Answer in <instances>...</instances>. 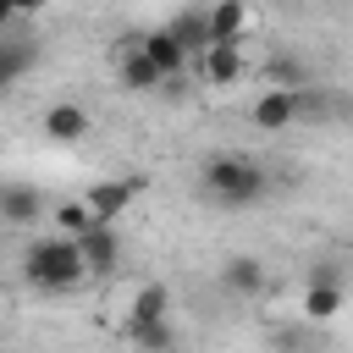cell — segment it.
<instances>
[{
    "label": "cell",
    "mask_w": 353,
    "mask_h": 353,
    "mask_svg": "<svg viewBox=\"0 0 353 353\" xmlns=\"http://www.w3.org/2000/svg\"><path fill=\"white\" fill-rule=\"evenodd\" d=\"M193 66H199V77H204L210 88H237V83L248 77V55H243V44H226V39H215Z\"/></svg>",
    "instance_id": "obj_4"
},
{
    "label": "cell",
    "mask_w": 353,
    "mask_h": 353,
    "mask_svg": "<svg viewBox=\"0 0 353 353\" xmlns=\"http://www.w3.org/2000/svg\"><path fill=\"white\" fill-rule=\"evenodd\" d=\"M138 193H143V176H105V182H94V188L83 193V210H88L94 221H116Z\"/></svg>",
    "instance_id": "obj_6"
},
{
    "label": "cell",
    "mask_w": 353,
    "mask_h": 353,
    "mask_svg": "<svg viewBox=\"0 0 353 353\" xmlns=\"http://www.w3.org/2000/svg\"><path fill=\"white\" fill-rule=\"evenodd\" d=\"M138 50L165 72V77H176V72H188V55H182V44L171 39V28H149V33H138Z\"/></svg>",
    "instance_id": "obj_14"
},
{
    "label": "cell",
    "mask_w": 353,
    "mask_h": 353,
    "mask_svg": "<svg viewBox=\"0 0 353 353\" xmlns=\"http://www.w3.org/2000/svg\"><path fill=\"white\" fill-rule=\"evenodd\" d=\"M44 221V193L33 182H0V226L33 232Z\"/></svg>",
    "instance_id": "obj_7"
},
{
    "label": "cell",
    "mask_w": 353,
    "mask_h": 353,
    "mask_svg": "<svg viewBox=\"0 0 353 353\" xmlns=\"http://www.w3.org/2000/svg\"><path fill=\"white\" fill-rule=\"evenodd\" d=\"M171 314V287L165 281H143L127 303V320H165Z\"/></svg>",
    "instance_id": "obj_17"
},
{
    "label": "cell",
    "mask_w": 353,
    "mask_h": 353,
    "mask_svg": "<svg viewBox=\"0 0 353 353\" xmlns=\"http://www.w3.org/2000/svg\"><path fill=\"white\" fill-rule=\"evenodd\" d=\"M121 336H127L132 353H176L182 347V331H176L171 314L165 320H121Z\"/></svg>",
    "instance_id": "obj_8"
},
{
    "label": "cell",
    "mask_w": 353,
    "mask_h": 353,
    "mask_svg": "<svg viewBox=\"0 0 353 353\" xmlns=\"http://www.w3.org/2000/svg\"><path fill=\"white\" fill-rule=\"evenodd\" d=\"M265 259L259 254H232L226 265H221V287L232 292V298H259L265 292Z\"/></svg>",
    "instance_id": "obj_12"
},
{
    "label": "cell",
    "mask_w": 353,
    "mask_h": 353,
    "mask_svg": "<svg viewBox=\"0 0 353 353\" xmlns=\"http://www.w3.org/2000/svg\"><path fill=\"white\" fill-rule=\"evenodd\" d=\"M204 22H210V44H215V39L243 44L248 28H254V6H248V0H210V6H204Z\"/></svg>",
    "instance_id": "obj_9"
},
{
    "label": "cell",
    "mask_w": 353,
    "mask_h": 353,
    "mask_svg": "<svg viewBox=\"0 0 353 353\" xmlns=\"http://www.w3.org/2000/svg\"><path fill=\"white\" fill-rule=\"evenodd\" d=\"M39 132H44L50 143H77V138L94 132V116H88V105H77V99H55V105L39 110Z\"/></svg>",
    "instance_id": "obj_5"
},
{
    "label": "cell",
    "mask_w": 353,
    "mask_h": 353,
    "mask_svg": "<svg viewBox=\"0 0 353 353\" xmlns=\"http://www.w3.org/2000/svg\"><path fill=\"white\" fill-rule=\"evenodd\" d=\"M39 66V44L33 39H6L0 33V88H11L17 77H28Z\"/></svg>",
    "instance_id": "obj_15"
},
{
    "label": "cell",
    "mask_w": 353,
    "mask_h": 353,
    "mask_svg": "<svg viewBox=\"0 0 353 353\" xmlns=\"http://www.w3.org/2000/svg\"><path fill=\"white\" fill-rule=\"evenodd\" d=\"M44 221H50V232H61V237H83V232L94 226V215L83 210V199H66V204H55Z\"/></svg>",
    "instance_id": "obj_19"
},
{
    "label": "cell",
    "mask_w": 353,
    "mask_h": 353,
    "mask_svg": "<svg viewBox=\"0 0 353 353\" xmlns=\"http://www.w3.org/2000/svg\"><path fill=\"white\" fill-rule=\"evenodd\" d=\"M276 353H314V331L309 325H281L276 331Z\"/></svg>",
    "instance_id": "obj_20"
},
{
    "label": "cell",
    "mask_w": 353,
    "mask_h": 353,
    "mask_svg": "<svg viewBox=\"0 0 353 353\" xmlns=\"http://www.w3.org/2000/svg\"><path fill=\"white\" fill-rule=\"evenodd\" d=\"M171 28V39L182 44V55H188V66L210 50V22H204V6H176V17L165 22Z\"/></svg>",
    "instance_id": "obj_13"
},
{
    "label": "cell",
    "mask_w": 353,
    "mask_h": 353,
    "mask_svg": "<svg viewBox=\"0 0 353 353\" xmlns=\"http://www.w3.org/2000/svg\"><path fill=\"white\" fill-rule=\"evenodd\" d=\"M121 61V88H132V94H160V83H165V72L143 55V50H132V55H116Z\"/></svg>",
    "instance_id": "obj_16"
},
{
    "label": "cell",
    "mask_w": 353,
    "mask_h": 353,
    "mask_svg": "<svg viewBox=\"0 0 353 353\" xmlns=\"http://www.w3.org/2000/svg\"><path fill=\"white\" fill-rule=\"evenodd\" d=\"M248 121H254L259 132H287V127H298V121H292V88H259L254 105H248Z\"/></svg>",
    "instance_id": "obj_11"
},
{
    "label": "cell",
    "mask_w": 353,
    "mask_h": 353,
    "mask_svg": "<svg viewBox=\"0 0 353 353\" xmlns=\"http://www.w3.org/2000/svg\"><path fill=\"white\" fill-rule=\"evenodd\" d=\"M11 22H17V17H11V6L0 0V33H11Z\"/></svg>",
    "instance_id": "obj_22"
},
{
    "label": "cell",
    "mask_w": 353,
    "mask_h": 353,
    "mask_svg": "<svg viewBox=\"0 0 353 353\" xmlns=\"http://www.w3.org/2000/svg\"><path fill=\"white\" fill-rule=\"evenodd\" d=\"M11 6V17H39L44 11V0H6Z\"/></svg>",
    "instance_id": "obj_21"
},
{
    "label": "cell",
    "mask_w": 353,
    "mask_h": 353,
    "mask_svg": "<svg viewBox=\"0 0 353 353\" xmlns=\"http://www.w3.org/2000/svg\"><path fill=\"white\" fill-rule=\"evenodd\" d=\"M77 254H83V270H88V276H116L127 243H121V232H116L110 221H94V226L77 237Z\"/></svg>",
    "instance_id": "obj_3"
},
{
    "label": "cell",
    "mask_w": 353,
    "mask_h": 353,
    "mask_svg": "<svg viewBox=\"0 0 353 353\" xmlns=\"http://www.w3.org/2000/svg\"><path fill=\"white\" fill-rule=\"evenodd\" d=\"M127 353H132V347H127Z\"/></svg>",
    "instance_id": "obj_23"
},
{
    "label": "cell",
    "mask_w": 353,
    "mask_h": 353,
    "mask_svg": "<svg viewBox=\"0 0 353 353\" xmlns=\"http://www.w3.org/2000/svg\"><path fill=\"white\" fill-rule=\"evenodd\" d=\"M22 281L33 292H72L88 281L83 270V254H77V237H61V232H39L22 243Z\"/></svg>",
    "instance_id": "obj_1"
},
{
    "label": "cell",
    "mask_w": 353,
    "mask_h": 353,
    "mask_svg": "<svg viewBox=\"0 0 353 353\" xmlns=\"http://www.w3.org/2000/svg\"><path fill=\"white\" fill-rule=\"evenodd\" d=\"M265 188H270L265 165L248 160V154H210L199 165V193L221 210H248V204L265 199Z\"/></svg>",
    "instance_id": "obj_2"
},
{
    "label": "cell",
    "mask_w": 353,
    "mask_h": 353,
    "mask_svg": "<svg viewBox=\"0 0 353 353\" xmlns=\"http://www.w3.org/2000/svg\"><path fill=\"white\" fill-rule=\"evenodd\" d=\"M259 83H265V88H303V83H309V66L292 61V55H270V61L259 66Z\"/></svg>",
    "instance_id": "obj_18"
},
{
    "label": "cell",
    "mask_w": 353,
    "mask_h": 353,
    "mask_svg": "<svg viewBox=\"0 0 353 353\" xmlns=\"http://www.w3.org/2000/svg\"><path fill=\"white\" fill-rule=\"evenodd\" d=\"M342 303H347L342 281H336V276H314V281L303 287V325H331V320L342 314Z\"/></svg>",
    "instance_id": "obj_10"
}]
</instances>
